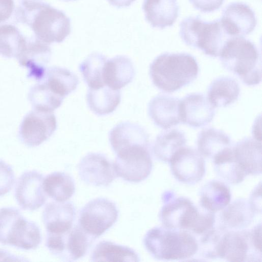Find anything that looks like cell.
<instances>
[{"label":"cell","mask_w":262,"mask_h":262,"mask_svg":"<svg viewBox=\"0 0 262 262\" xmlns=\"http://www.w3.org/2000/svg\"><path fill=\"white\" fill-rule=\"evenodd\" d=\"M15 16L32 29L36 39L48 45L62 42L71 31L70 18L45 2L22 0Z\"/></svg>","instance_id":"1"},{"label":"cell","mask_w":262,"mask_h":262,"mask_svg":"<svg viewBox=\"0 0 262 262\" xmlns=\"http://www.w3.org/2000/svg\"><path fill=\"white\" fill-rule=\"evenodd\" d=\"M199 67L196 59L185 53H164L158 56L149 67L153 84L161 91L172 93L192 82Z\"/></svg>","instance_id":"2"},{"label":"cell","mask_w":262,"mask_h":262,"mask_svg":"<svg viewBox=\"0 0 262 262\" xmlns=\"http://www.w3.org/2000/svg\"><path fill=\"white\" fill-rule=\"evenodd\" d=\"M223 66L249 86L261 80V56L256 46L243 37H232L225 43L220 54Z\"/></svg>","instance_id":"3"},{"label":"cell","mask_w":262,"mask_h":262,"mask_svg":"<svg viewBox=\"0 0 262 262\" xmlns=\"http://www.w3.org/2000/svg\"><path fill=\"white\" fill-rule=\"evenodd\" d=\"M143 243L148 252L160 260H179L190 258L198 251L195 237L187 230L156 227L146 233Z\"/></svg>","instance_id":"4"},{"label":"cell","mask_w":262,"mask_h":262,"mask_svg":"<svg viewBox=\"0 0 262 262\" xmlns=\"http://www.w3.org/2000/svg\"><path fill=\"white\" fill-rule=\"evenodd\" d=\"M180 27V35L187 45L212 57L219 56L226 42L232 37L220 19L205 21L199 16H189L181 21Z\"/></svg>","instance_id":"5"},{"label":"cell","mask_w":262,"mask_h":262,"mask_svg":"<svg viewBox=\"0 0 262 262\" xmlns=\"http://www.w3.org/2000/svg\"><path fill=\"white\" fill-rule=\"evenodd\" d=\"M41 242L40 229L14 207L0 209V243L23 250L37 248Z\"/></svg>","instance_id":"6"},{"label":"cell","mask_w":262,"mask_h":262,"mask_svg":"<svg viewBox=\"0 0 262 262\" xmlns=\"http://www.w3.org/2000/svg\"><path fill=\"white\" fill-rule=\"evenodd\" d=\"M94 239L78 225L64 232L47 233L46 246L52 254L62 260L72 261L86 253Z\"/></svg>","instance_id":"7"},{"label":"cell","mask_w":262,"mask_h":262,"mask_svg":"<svg viewBox=\"0 0 262 262\" xmlns=\"http://www.w3.org/2000/svg\"><path fill=\"white\" fill-rule=\"evenodd\" d=\"M118 210L114 203L99 198L88 202L81 210L79 226L96 238L103 234L116 222Z\"/></svg>","instance_id":"8"},{"label":"cell","mask_w":262,"mask_h":262,"mask_svg":"<svg viewBox=\"0 0 262 262\" xmlns=\"http://www.w3.org/2000/svg\"><path fill=\"white\" fill-rule=\"evenodd\" d=\"M148 147L137 146L116 154L113 164L117 176L133 183L146 179L152 166Z\"/></svg>","instance_id":"9"},{"label":"cell","mask_w":262,"mask_h":262,"mask_svg":"<svg viewBox=\"0 0 262 262\" xmlns=\"http://www.w3.org/2000/svg\"><path fill=\"white\" fill-rule=\"evenodd\" d=\"M57 127L52 112L34 110L24 117L18 130L20 141L28 147L37 146L47 140Z\"/></svg>","instance_id":"10"},{"label":"cell","mask_w":262,"mask_h":262,"mask_svg":"<svg viewBox=\"0 0 262 262\" xmlns=\"http://www.w3.org/2000/svg\"><path fill=\"white\" fill-rule=\"evenodd\" d=\"M172 174L179 181L194 184L203 178L205 172L204 159L195 149L185 146L180 148L170 161Z\"/></svg>","instance_id":"11"},{"label":"cell","mask_w":262,"mask_h":262,"mask_svg":"<svg viewBox=\"0 0 262 262\" xmlns=\"http://www.w3.org/2000/svg\"><path fill=\"white\" fill-rule=\"evenodd\" d=\"M220 257L229 261H261V252L253 246L250 231H227L221 243Z\"/></svg>","instance_id":"12"},{"label":"cell","mask_w":262,"mask_h":262,"mask_svg":"<svg viewBox=\"0 0 262 262\" xmlns=\"http://www.w3.org/2000/svg\"><path fill=\"white\" fill-rule=\"evenodd\" d=\"M43 175L36 170L26 171L18 178L15 187V198L24 210H35L46 202L43 188Z\"/></svg>","instance_id":"13"},{"label":"cell","mask_w":262,"mask_h":262,"mask_svg":"<svg viewBox=\"0 0 262 262\" xmlns=\"http://www.w3.org/2000/svg\"><path fill=\"white\" fill-rule=\"evenodd\" d=\"M164 202L160 213L163 226L169 229L189 230L198 216L199 209L184 197L172 196Z\"/></svg>","instance_id":"14"},{"label":"cell","mask_w":262,"mask_h":262,"mask_svg":"<svg viewBox=\"0 0 262 262\" xmlns=\"http://www.w3.org/2000/svg\"><path fill=\"white\" fill-rule=\"evenodd\" d=\"M78 170L83 181L95 186H107L117 177L113 164L99 153L85 156L78 164Z\"/></svg>","instance_id":"15"},{"label":"cell","mask_w":262,"mask_h":262,"mask_svg":"<svg viewBox=\"0 0 262 262\" xmlns=\"http://www.w3.org/2000/svg\"><path fill=\"white\" fill-rule=\"evenodd\" d=\"M221 22L231 37H243L255 29L257 20L255 13L247 4L241 2L229 4L223 10Z\"/></svg>","instance_id":"16"},{"label":"cell","mask_w":262,"mask_h":262,"mask_svg":"<svg viewBox=\"0 0 262 262\" xmlns=\"http://www.w3.org/2000/svg\"><path fill=\"white\" fill-rule=\"evenodd\" d=\"M181 122L198 128L207 125L215 115L214 107L202 93H191L180 100Z\"/></svg>","instance_id":"17"},{"label":"cell","mask_w":262,"mask_h":262,"mask_svg":"<svg viewBox=\"0 0 262 262\" xmlns=\"http://www.w3.org/2000/svg\"><path fill=\"white\" fill-rule=\"evenodd\" d=\"M51 56V49L48 44L35 38L27 39L16 58L21 66L27 69L29 78L40 81L45 76Z\"/></svg>","instance_id":"18"},{"label":"cell","mask_w":262,"mask_h":262,"mask_svg":"<svg viewBox=\"0 0 262 262\" xmlns=\"http://www.w3.org/2000/svg\"><path fill=\"white\" fill-rule=\"evenodd\" d=\"M109 140L116 154L136 146L149 147V136L145 129L130 122L116 125L110 132Z\"/></svg>","instance_id":"19"},{"label":"cell","mask_w":262,"mask_h":262,"mask_svg":"<svg viewBox=\"0 0 262 262\" xmlns=\"http://www.w3.org/2000/svg\"><path fill=\"white\" fill-rule=\"evenodd\" d=\"M180 100L165 95L153 98L148 105V113L155 125L167 129L181 123Z\"/></svg>","instance_id":"20"},{"label":"cell","mask_w":262,"mask_h":262,"mask_svg":"<svg viewBox=\"0 0 262 262\" xmlns=\"http://www.w3.org/2000/svg\"><path fill=\"white\" fill-rule=\"evenodd\" d=\"M75 209L71 202H52L47 204L42 212V221L47 233H60L73 227Z\"/></svg>","instance_id":"21"},{"label":"cell","mask_w":262,"mask_h":262,"mask_svg":"<svg viewBox=\"0 0 262 262\" xmlns=\"http://www.w3.org/2000/svg\"><path fill=\"white\" fill-rule=\"evenodd\" d=\"M142 8L145 19L153 28L170 27L179 16L177 0H144Z\"/></svg>","instance_id":"22"},{"label":"cell","mask_w":262,"mask_h":262,"mask_svg":"<svg viewBox=\"0 0 262 262\" xmlns=\"http://www.w3.org/2000/svg\"><path fill=\"white\" fill-rule=\"evenodd\" d=\"M235 160L246 175L261 173V141L252 138H245L233 147Z\"/></svg>","instance_id":"23"},{"label":"cell","mask_w":262,"mask_h":262,"mask_svg":"<svg viewBox=\"0 0 262 262\" xmlns=\"http://www.w3.org/2000/svg\"><path fill=\"white\" fill-rule=\"evenodd\" d=\"M135 74L131 60L126 56L119 55L106 60L103 69V80L108 87L119 90L132 81Z\"/></svg>","instance_id":"24"},{"label":"cell","mask_w":262,"mask_h":262,"mask_svg":"<svg viewBox=\"0 0 262 262\" xmlns=\"http://www.w3.org/2000/svg\"><path fill=\"white\" fill-rule=\"evenodd\" d=\"M222 210L221 227L226 231L245 229L251 224L255 213L244 199L235 200Z\"/></svg>","instance_id":"25"},{"label":"cell","mask_w":262,"mask_h":262,"mask_svg":"<svg viewBox=\"0 0 262 262\" xmlns=\"http://www.w3.org/2000/svg\"><path fill=\"white\" fill-rule=\"evenodd\" d=\"M197 146L202 156L213 160L233 148L232 141L228 135L212 127L203 129L199 133Z\"/></svg>","instance_id":"26"},{"label":"cell","mask_w":262,"mask_h":262,"mask_svg":"<svg viewBox=\"0 0 262 262\" xmlns=\"http://www.w3.org/2000/svg\"><path fill=\"white\" fill-rule=\"evenodd\" d=\"M238 82L230 77H220L211 82L207 90V99L214 107H226L234 103L240 94Z\"/></svg>","instance_id":"27"},{"label":"cell","mask_w":262,"mask_h":262,"mask_svg":"<svg viewBox=\"0 0 262 262\" xmlns=\"http://www.w3.org/2000/svg\"><path fill=\"white\" fill-rule=\"evenodd\" d=\"M229 188L223 183L213 180L203 186L200 192L201 207L211 212L222 210L231 200Z\"/></svg>","instance_id":"28"},{"label":"cell","mask_w":262,"mask_h":262,"mask_svg":"<svg viewBox=\"0 0 262 262\" xmlns=\"http://www.w3.org/2000/svg\"><path fill=\"white\" fill-rule=\"evenodd\" d=\"M86 100L90 108L96 114L103 116L113 112L121 101L119 90L103 86L99 89H89Z\"/></svg>","instance_id":"29"},{"label":"cell","mask_w":262,"mask_h":262,"mask_svg":"<svg viewBox=\"0 0 262 262\" xmlns=\"http://www.w3.org/2000/svg\"><path fill=\"white\" fill-rule=\"evenodd\" d=\"M40 81L63 98L74 91L79 83L78 78L75 74L67 69L58 67L47 69L43 79Z\"/></svg>","instance_id":"30"},{"label":"cell","mask_w":262,"mask_h":262,"mask_svg":"<svg viewBox=\"0 0 262 262\" xmlns=\"http://www.w3.org/2000/svg\"><path fill=\"white\" fill-rule=\"evenodd\" d=\"M187 142L185 134L178 129L165 130L156 137L153 152L159 160L169 162L173 155Z\"/></svg>","instance_id":"31"},{"label":"cell","mask_w":262,"mask_h":262,"mask_svg":"<svg viewBox=\"0 0 262 262\" xmlns=\"http://www.w3.org/2000/svg\"><path fill=\"white\" fill-rule=\"evenodd\" d=\"M43 190L47 195L55 201L66 202L75 192L73 179L63 172H54L48 174L43 181Z\"/></svg>","instance_id":"32"},{"label":"cell","mask_w":262,"mask_h":262,"mask_svg":"<svg viewBox=\"0 0 262 262\" xmlns=\"http://www.w3.org/2000/svg\"><path fill=\"white\" fill-rule=\"evenodd\" d=\"M92 261H139L138 254L132 249L110 241H101L91 255Z\"/></svg>","instance_id":"33"},{"label":"cell","mask_w":262,"mask_h":262,"mask_svg":"<svg viewBox=\"0 0 262 262\" xmlns=\"http://www.w3.org/2000/svg\"><path fill=\"white\" fill-rule=\"evenodd\" d=\"M28 98L34 110L52 112L61 105L64 98L53 92L43 82L39 81L30 90Z\"/></svg>","instance_id":"34"},{"label":"cell","mask_w":262,"mask_h":262,"mask_svg":"<svg viewBox=\"0 0 262 262\" xmlns=\"http://www.w3.org/2000/svg\"><path fill=\"white\" fill-rule=\"evenodd\" d=\"M213 161L217 174L229 184H238L247 176L235 160L233 148Z\"/></svg>","instance_id":"35"},{"label":"cell","mask_w":262,"mask_h":262,"mask_svg":"<svg viewBox=\"0 0 262 262\" xmlns=\"http://www.w3.org/2000/svg\"><path fill=\"white\" fill-rule=\"evenodd\" d=\"M27 41V39L15 26H0V55L6 58H17Z\"/></svg>","instance_id":"36"},{"label":"cell","mask_w":262,"mask_h":262,"mask_svg":"<svg viewBox=\"0 0 262 262\" xmlns=\"http://www.w3.org/2000/svg\"><path fill=\"white\" fill-rule=\"evenodd\" d=\"M106 60L103 54L93 53L80 64L79 70L90 89H99L105 85L103 74Z\"/></svg>","instance_id":"37"},{"label":"cell","mask_w":262,"mask_h":262,"mask_svg":"<svg viewBox=\"0 0 262 262\" xmlns=\"http://www.w3.org/2000/svg\"><path fill=\"white\" fill-rule=\"evenodd\" d=\"M227 231L220 227L219 229L213 228L202 235L198 244V251L201 255L207 258L220 257V249L222 238Z\"/></svg>","instance_id":"38"},{"label":"cell","mask_w":262,"mask_h":262,"mask_svg":"<svg viewBox=\"0 0 262 262\" xmlns=\"http://www.w3.org/2000/svg\"><path fill=\"white\" fill-rule=\"evenodd\" d=\"M199 210L198 215L189 231L197 235H202L213 228L215 223V213L204 208Z\"/></svg>","instance_id":"39"},{"label":"cell","mask_w":262,"mask_h":262,"mask_svg":"<svg viewBox=\"0 0 262 262\" xmlns=\"http://www.w3.org/2000/svg\"><path fill=\"white\" fill-rule=\"evenodd\" d=\"M15 183V176L12 167L0 160V196L9 192Z\"/></svg>","instance_id":"40"},{"label":"cell","mask_w":262,"mask_h":262,"mask_svg":"<svg viewBox=\"0 0 262 262\" xmlns=\"http://www.w3.org/2000/svg\"><path fill=\"white\" fill-rule=\"evenodd\" d=\"M193 7L202 12H210L220 8L224 0H189Z\"/></svg>","instance_id":"41"},{"label":"cell","mask_w":262,"mask_h":262,"mask_svg":"<svg viewBox=\"0 0 262 262\" xmlns=\"http://www.w3.org/2000/svg\"><path fill=\"white\" fill-rule=\"evenodd\" d=\"M14 8L13 0H0V24L10 18Z\"/></svg>","instance_id":"42"},{"label":"cell","mask_w":262,"mask_h":262,"mask_svg":"<svg viewBox=\"0 0 262 262\" xmlns=\"http://www.w3.org/2000/svg\"><path fill=\"white\" fill-rule=\"evenodd\" d=\"M261 182L255 188L249 201L251 207L256 213L261 212Z\"/></svg>","instance_id":"43"},{"label":"cell","mask_w":262,"mask_h":262,"mask_svg":"<svg viewBox=\"0 0 262 262\" xmlns=\"http://www.w3.org/2000/svg\"><path fill=\"white\" fill-rule=\"evenodd\" d=\"M250 236L253 246L261 252V224L256 225L251 231Z\"/></svg>","instance_id":"44"},{"label":"cell","mask_w":262,"mask_h":262,"mask_svg":"<svg viewBox=\"0 0 262 262\" xmlns=\"http://www.w3.org/2000/svg\"><path fill=\"white\" fill-rule=\"evenodd\" d=\"M112 6L120 8L129 6L136 0H107Z\"/></svg>","instance_id":"45"},{"label":"cell","mask_w":262,"mask_h":262,"mask_svg":"<svg viewBox=\"0 0 262 262\" xmlns=\"http://www.w3.org/2000/svg\"><path fill=\"white\" fill-rule=\"evenodd\" d=\"M64 1H76V0H62Z\"/></svg>","instance_id":"46"}]
</instances>
